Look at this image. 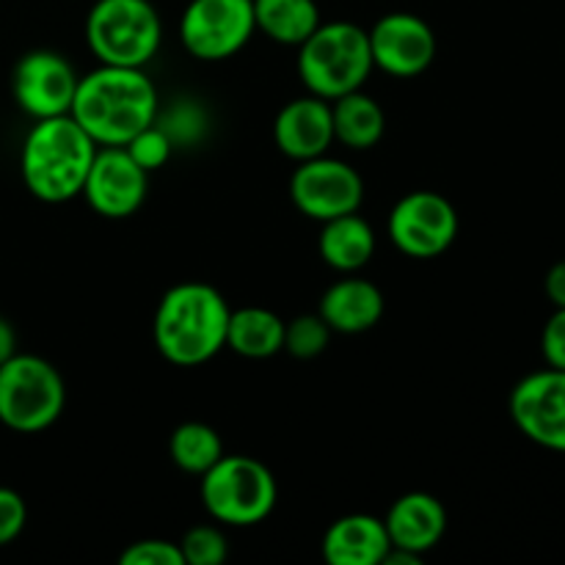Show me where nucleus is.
<instances>
[{
  "label": "nucleus",
  "mask_w": 565,
  "mask_h": 565,
  "mask_svg": "<svg viewBox=\"0 0 565 565\" xmlns=\"http://www.w3.org/2000/svg\"><path fill=\"white\" fill-rule=\"evenodd\" d=\"M158 88L143 70L99 64L81 77L70 116L97 147H125L158 119Z\"/></svg>",
  "instance_id": "nucleus-1"
},
{
  "label": "nucleus",
  "mask_w": 565,
  "mask_h": 565,
  "mask_svg": "<svg viewBox=\"0 0 565 565\" xmlns=\"http://www.w3.org/2000/svg\"><path fill=\"white\" fill-rule=\"evenodd\" d=\"M230 303L213 285L182 281L163 292L152 320L160 356L177 367H199L226 348Z\"/></svg>",
  "instance_id": "nucleus-2"
},
{
  "label": "nucleus",
  "mask_w": 565,
  "mask_h": 565,
  "mask_svg": "<svg viewBox=\"0 0 565 565\" xmlns=\"http://www.w3.org/2000/svg\"><path fill=\"white\" fill-rule=\"evenodd\" d=\"M97 149L94 138L70 114L36 119L20 152V174L28 193L47 204L81 196Z\"/></svg>",
  "instance_id": "nucleus-3"
},
{
  "label": "nucleus",
  "mask_w": 565,
  "mask_h": 565,
  "mask_svg": "<svg viewBox=\"0 0 565 565\" xmlns=\"http://www.w3.org/2000/svg\"><path fill=\"white\" fill-rule=\"evenodd\" d=\"M373 70L370 36L356 22H320L298 47V75L303 86L329 103L359 92Z\"/></svg>",
  "instance_id": "nucleus-4"
},
{
  "label": "nucleus",
  "mask_w": 565,
  "mask_h": 565,
  "mask_svg": "<svg viewBox=\"0 0 565 565\" xmlns=\"http://www.w3.org/2000/svg\"><path fill=\"white\" fill-rule=\"evenodd\" d=\"M202 505L226 527H257L274 513L279 486L270 469L252 456H221L202 475Z\"/></svg>",
  "instance_id": "nucleus-5"
},
{
  "label": "nucleus",
  "mask_w": 565,
  "mask_h": 565,
  "mask_svg": "<svg viewBox=\"0 0 565 565\" xmlns=\"http://www.w3.org/2000/svg\"><path fill=\"white\" fill-rule=\"evenodd\" d=\"M160 39L163 22L149 0H97L86 17V42L99 64L143 70Z\"/></svg>",
  "instance_id": "nucleus-6"
},
{
  "label": "nucleus",
  "mask_w": 565,
  "mask_h": 565,
  "mask_svg": "<svg viewBox=\"0 0 565 565\" xmlns=\"http://www.w3.org/2000/svg\"><path fill=\"white\" fill-rule=\"evenodd\" d=\"M66 406L58 370L33 353H14L0 364V423L17 434L53 428Z\"/></svg>",
  "instance_id": "nucleus-7"
},
{
  "label": "nucleus",
  "mask_w": 565,
  "mask_h": 565,
  "mask_svg": "<svg viewBox=\"0 0 565 565\" xmlns=\"http://www.w3.org/2000/svg\"><path fill=\"white\" fill-rule=\"evenodd\" d=\"M254 33V0H191L180 17L182 47L199 61L232 58Z\"/></svg>",
  "instance_id": "nucleus-8"
},
{
  "label": "nucleus",
  "mask_w": 565,
  "mask_h": 565,
  "mask_svg": "<svg viewBox=\"0 0 565 565\" xmlns=\"http://www.w3.org/2000/svg\"><path fill=\"white\" fill-rule=\"evenodd\" d=\"M290 199L298 213L323 224L340 215L359 213L364 202V182L351 163L320 154L301 160L292 171Z\"/></svg>",
  "instance_id": "nucleus-9"
},
{
  "label": "nucleus",
  "mask_w": 565,
  "mask_h": 565,
  "mask_svg": "<svg viewBox=\"0 0 565 565\" xmlns=\"http://www.w3.org/2000/svg\"><path fill=\"white\" fill-rule=\"evenodd\" d=\"M392 243L414 259L441 257L458 237V213L436 191H412L390 213Z\"/></svg>",
  "instance_id": "nucleus-10"
},
{
  "label": "nucleus",
  "mask_w": 565,
  "mask_h": 565,
  "mask_svg": "<svg viewBox=\"0 0 565 565\" xmlns=\"http://www.w3.org/2000/svg\"><path fill=\"white\" fill-rule=\"evenodd\" d=\"M511 419L524 439L565 452V370L544 367L513 386Z\"/></svg>",
  "instance_id": "nucleus-11"
},
{
  "label": "nucleus",
  "mask_w": 565,
  "mask_h": 565,
  "mask_svg": "<svg viewBox=\"0 0 565 565\" xmlns=\"http://www.w3.org/2000/svg\"><path fill=\"white\" fill-rule=\"evenodd\" d=\"M81 77L70 61L53 50H31L22 55L11 75L17 105L33 119H50L72 110Z\"/></svg>",
  "instance_id": "nucleus-12"
},
{
  "label": "nucleus",
  "mask_w": 565,
  "mask_h": 565,
  "mask_svg": "<svg viewBox=\"0 0 565 565\" xmlns=\"http://www.w3.org/2000/svg\"><path fill=\"white\" fill-rule=\"evenodd\" d=\"M147 193L149 171H143L125 147L97 149L83 182V196L94 213L110 221L130 218L147 202Z\"/></svg>",
  "instance_id": "nucleus-13"
},
{
  "label": "nucleus",
  "mask_w": 565,
  "mask_h": 565,
  "mask_svg": "<svg viewBox=\"0 0 565 565\" xmlns=\"http://www.w3.org/2000/svg\"><path fill=\"white\" fill-rule=\"evenodd\" d=\"M373 64L392 77H417L434 64L436 33L423 17L408 11L384 14L367 31Z\"/></svg>",
  "instance_id": "nucleus-14"
},
{
  "label": "nucleus",
  "mask_w": 565,
  "mask_h": 565,
  "mask_svg": "<svg viewBox=\"0 0 565 565\" xmlns=\"http://www.w3.org/2000/svg\"><path fill=\"white\" fill-rule=\"evenodd\" d=\"M274 143L281 154L301 163V160L329 154L334 143V119H331V103L323 97H298L290 99L276 114Z\"/></svg>",
  "instance_id": "nucleus-15"
},
{
  "label": "nucleus",
  "mask_w": 565,
  "mask_h": 565,
  "mask_svg": "<svg viewBox=\"0 0 565 565\" xmlns=\"http://www.w3.org/2000/svg\"><path fill=\"white\" fill-rule=\"evenodd\" d=\"M384 524L392 546L425 557L445 539L447 511L434 494L412 491V494H403L401 500L392 502Z\"/></svg>",
  "instance_id": "nucleus-16"
},
{
  "label": "nucleus",
  "mask_w": 565,
  "mask_h": 565,
  "mask_svg": "<svg viewBox=\"0 0 565 565\" xmlns=\"http://www.w3.org/2000/svg\"><path fill=\"white\" fill-rule=\"evenodd\" d=\"M320 318L340 334H364L384 318V296L370 279L348 274L323 292L318 307Z\"/></svg>",
  "instance_id": "nucleus-17"
},
{
  "label": "nucleus",
  "mask_w": 565,
  "mask_h": 565,
  "mask_svg": "<svg viewBox=\"0 0 565 565\" xmlns=\"http://www.w3.org/2000/svg\"><path fill=\"white\" fill-rule=\"evenodd\" d=\"M392 550L384 519L348 513L323 535V557L331 565H381Z\"/></svg>",
  "instance_id": "nucleus-18"
},
{
  "label": "nucleus",
  "mask_w": 565,
  "mask_h": 565,
  "mask_svg": "<svg viewBox=\"0 0 565 565\" xmlns=\"http://www.w3.org/2000/svg\"><path fill=\"white\" fill-rule=\"evenodd\" d=\"M318 252L329 268L340 274H356L370 265L375 254V232L359 213L323 221L318 237Z\"/></svg>",
  "instance_id": "nucleus-19"
},
{
  "label": "nucleus",
  "mask_w": 565,
  "mask_h": 565,
  "mask_svg": "<svg viewBox=\"0 0 565 565\" xmlns=\"http://www.w3.org/2000/svg\"><path fill=\"white\" fill-rule=\"evenodd\" d=\"M226 348L243 359H270L285 351V320L265 307H243L230 315Z\"/></svg>",
  "instance_id": "nucleus-20"
},
{
  "label": "nucleus",
  "mask_w": 565,
  "mask_h": 565,
  "mask_svg": "<svg viewBox=\"0 0 565 565\" xmlns=\"http://www.w3.org/2000/svg\"><path fill=\"white\" fill-rule=\"evenodd\" d=\"M331 119H334V141L356 152L373 149L386 130L384 108L362 88L331 99Z\"/></svg>",
  "instance_id": "nucleus-21"
},
{
  "label": "nucleus",
  "mask_w": 565,
  "mask_h": 565,
  "mask_svg": "<svg viewBox=\"0 0 565 565\" xmlns=\"http://www.w3.org/2000/svg\"><path fill=\"white\" fill-rule=\"evenodd\" d=\"M257 31L285 47H301L320 25L315 0H254Z\"/></svg>",
  "instance_id": "nucleus-22"
},
{
  "label": "nucleus",
  "mask_w": 565,
  "mask_h": 565,
  "mask_svg": "<svg viewBox=\"0 0 565 565\" xmlns=\"http://www.w3.org/2000/svg\"><path fill=\"white\" fill-rule=\"evenodd\" d=\"M169 456L185 475L202 478L221 456H224V441L218 430L204 423H182L177 425L169 439Z\"/></svg>",
  "instance_id": "nucleus-23"
},
{
  "label": "nucleus",
  "mask_w": 565,
  "mask_h": 565,
  "mask_svg": "<svg viewBox=\"0 0 565 565\" xmlns=\"http://www.w3.org/2000/svg\"><path fill=\"white\" fill-rule=\"evenodd\" d=\"M331 329L320 315H298L285 323V351L296 359H315L329 348Z\"/></svg>",
  "instance_id": "nucleus-24"
},
{
  "label": "nucleus",
  "mask_w": 565,
  "mask_h": 565,
  "mask_svg": "<svg viewBox=\"0 0 565 565\" xmlns=\"http://www.w3.org/2000/svg\"><path fill=\"white\" fill-rule=\"evenodd\" d=\"M180 552L185 565H221L230 557L224 533L218 527H210V524L188 530L180 541Z\"/></svg>",
  "instance_id": "nucleus-25"
},
{
  "label": "nucleus",
  "mask_w": 565,
  "mask_h": 565,
  "mask_svg": "<svg viewBox=\"0 0 565 565\" xmlns=\"http://www.w3.org/2000/svg\"><path fill=\"white\" fill-rule=\"evenodd\" d=\"M125 149L143 171L152 174V171L163 169V166L169 163L171 152H174V141H171L169 130H163V127L158 125H149L143 127L141 132H136V136L125 143Z\"/></svg>",
  "instance_id": "nucleus-26"
},
{
  "label": "nucleus",
  "mask_w": 565,
  "mask_h": 565,
  "mask_svg": "<svg viewBox=\"0 0 565 565\" xmlns=\"http://www.w3.org/2000/svg\"><path fill=\"white\" fill-rule=\"evenodd\" d=\"M121 565H185L182 563L180 544H171L163 539L136 541L127 546L119 557Z\"/></svg>",
  "instance_id": "nucleus-27"
},
{
  "label": "nucleus",
  "mask_w": 565,
  "mask_h": 565,
  "mask_svg": "<svg viewBox=\"0 0 565 565\" xmlns=\"http://www.w3.org/2000/svg\"><path fill=\"white\" fill-rule=\"evenodd\" d=\"M28 522L25 500L14 489L0 486V546L14 544Z\"/></svg>",
  "instance_id": "nucleus-28"
},
{
  "label": "nucleus",
  "mask_w": 565,
  "mask_h": 565,
  "mask_svg": "<svg viewBox=\"0 0 565 565\" xmlns=\"http://www.w3.org/2000/svg\"><path fill=\"white\" fill-rule=\"evenodd\" d=\"M541 353L546 367L565 370V309H555L541 331Z\"/></svg>",
  "instance_id": "nucleus-29"
},
{
  "label": "nucleus",
  "mask_w": 565,
  "mask_h": 565,
  "mask_svg": "<svg viewBox=\"0 0 565 565\" xmlns=\"http://www.w3.org/2000/svg\"><path fill=\"white\" fill-rule=\"evenodd\" d=\"M544 290H546V298L552 301V307L565 309V259L552 265L550 274H546L544 279Z\"/></svg>",
  "instance_id": "nucleus-30"
},
{
  "label": "nucleus",
  "mask_w": 565,
  "mask_h": 565,
  "mask_svg": "<svg viewBox=\"0 0 565 565\" xmlns=\"http://www.w3.org/2000/svg\"><path fill=\"white\" fill-rule=\"evenodd\" d=\"M17 353V334L14 329H11L9 320L0 315V364L6 362V359H11Z\"/></svg>",
  "instance_id": "nucleus-31"
}]
</instances>
